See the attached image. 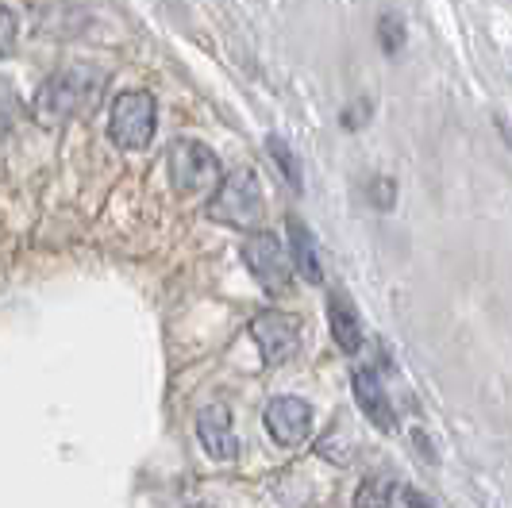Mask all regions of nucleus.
<instances>
[{
    "instance_id": "obj_1",
    "label": "nucleus",
    "mask_w": 512,
    "mask_h": 508,
    "mask_svg": "<svg viewBox=\"0 0 512 508\" xmlns=\"http://www.w3.org/2000/svg\"><path fill=\"white\" fill-rule=\"evenodd\" d=\"M101 77L93 74L89 66H70V70H58L43 81V89L35 93V120L43 127H58L66 120H74L77 112H85L89 104L101 97Z\"/></svg>"
},
{
    "instance_id": "obj_2",
    "label": "nucleus",
    "mask_w": 512,
    "mask_h": 508,
    "mask_svg": "<svg viewBox=\"0 0 512 508\" xmlns=\"http://www.w3.org/2000/svg\"><path fill=\"white\" fill-rule=\"evenodd\" d=\"M208 216L228 224V228H258L266 216V193H262V181L255 170L243 166V170H231L228 178H220L212 201H208Z\"/></svg>"
},
{
    "instance_id": "obj_3",
    "label": "nucleus",
    "mask_w": 512,
    "mask_h": 508,
    "mask_svg": "<svg viewBox=\"0 0 512 508\" xmlns=\"http://www.w3.org/2000/svg\"><path fill=\"white\" fill-rule=\"evenodd\" d=\"M154 120H158V104L147 89H128L112 101L108 112V135L120 151H143L154 139Z\"/></svg>"
},
{
    "instance_id": "obj_4",
    "label": "nucleus",
    "mask_w": 512,
    "mask_h": 508,
    "mask_svg": "<svg viewBox=\"0 0 512 508\" xmlns=\"http://www.w3.org/2000/svg\"><path fill=\"white\" fill-rule=\"evenodd\" d=\"M166 170H170V181L181 197H205V193H216L220 185V158L208 151L205 143L197 139H178L170 154H166Z\"/></svg>"
},
{
    "instance_id": "obj_5",
    "label": "nucleus",
    "mask_w": 512,
    "mask_h": 508,
    "mask_svg": "<svg viewBox=\"0 0 512 508\" xmlns=\"http://www.w3.org/2000/svg\"><path fill=\"white\" fill-rule=\"evenodd\" d=\"M243 262L255 274V281L266 293H285V285L293 278V262H289V247L274 231H255L243 243Z\"/></svg>"
},
{
    "instance_id": "obj_6",
    "label": "nucleus",
    "mask_w": 512,
    "mask_h": 508,
    "mask_svg": "<svg viewBox=\"0 0 512 508\" xmlns=\"http://www.w3.org/2000/svg\"><path fill=\"white\" fill-rule=\"evenodd\" d=\"M251 335H255L266 366H282L301 347V324L293 316H285V312H274V308L251 320Z\"/></svg>"
},
{
    "instance_id": "obj_7",
    "label": "nucleus",
    "mask_w": 512,
    "mask_h": 508,
    "mask_svg": "<svg viewBox=\"0 0 512 508\" xmlns=\"http://www.w3.org/2000/svg\"><path fill=\"white\" fill-rule=\"evenodd\" d=\"M266 432L278 447H301L312 432V408L301 397H274L266 405Z\"/></svg>"
},
{
    "instance_id": "obj_8",
    "label": "nucleus",
    "mask_w": 512,
    "mask_h": 508,
    "mask_svg": "<svg viewBox=\"0 0 512 508\" xmlns=\"http://www.w3.org/2000/svg\"><path fill=\"white\" fill-rule=\"evenodd\" d=\"M351 393H355V401H359V408L366 412V420H370L378 432H393V428H397V412H393L389 397H385V385L378 381V374H374L370 366H359V370L351 374Z\"/></svg>"
},
{
    "instance_id": "obj_9",
    "label": "nucleus",
    "mask_w": 512,
    "mask_h": 508,
    "mask_svg": "<svg viewBox=\"0 0 512 508\" xmlns=\"http://www.w3.org/2000/svg\"><path fill=\"white\" fill-rule=\"evenodd\" d=\"M197 439H201V447L216 462H231V458L239 455V439H235V428H231L228 405L201 408V416H197Z\"/></svg>"
},
{
    "instance_id": "obj_10",
    "label": "nucleus",
    "mask_w": 512,
    "mask_h": 508,
    "mask_svg": "<svg viewBox=\"0 0 512 508\" xmlns=\"http://www.w3.org/2000/svg\"><path fill=\"white\" fill-rule=\"evenodd\" d=\"M289 262L297 266V274L308 285H320L324 281V262H320V247H316V235L305 228V220L289 216Z\"/></svg>"
},
{
    "instance_id": "obj_11",
    "label": "nucleus",
    "mask_w": 512,
    "mask_h": 508,
    "mask_svg": "<svg viewBox=\"0 0 512 508\" xmlns=\"http://www.w3.org/2000/svg\"><path fill=\"white\" fill-rule=\"evenodd\" d=\"M416 497L409 485L393 482V478H366L355 497V508H416Z\"/></svg>"
},
{
    "instance_id": "obj_12",
    "label": "nucleus",
    "mask_w": 512,
    "mask_h": 508,
    "mask_svg": "<svg viewBox=\"0 0 512 508\" xmlns=\"http://www.w3.org/2000/svg\"><path fill=\"white\" fill-rule=\"evenodd\" d=\"M328 324H332V335L335 343H339V351H347V355H355L362 347V320L355 305L343 297V293H332V301H328Z\"/></svg>"
},
{
    "instance_id": "obj_13",
    "label": "nucleus",
    "mask_w": 512,
    "mask_h": 508,
    "mask_svg": "<svg viewBox=\"0 0 512 508\" xmlns=\"http://www.w3.org/2000/svg\"><path fill=\"white\" fill-rule=\"evenodd\" d=\"M266 147H270V158L278 162V170H282V178L301 193L305 189V174H301V162H297V154H293V147L285 143L282 135H270L266 139Z\"/></svg>"
},
{
    "instance_id": "obj_14",
    "label": "nucleus",
    "mask_w": 512,
    "mask_h": 508,
    "mask_svg": "<svg viewBox=\"0 0 512 508\" xmlns=\"http://www.w3.org/2000/svg\"><path fill=\"white\" fill-rule=\"evenodd\" d=\"M405 39H409L405 20H401L397 12H385L382 20H378V43H382V51L385 54H401V51H405Z\"/></svg>"
},
{
    "instance_id": "obj_15",
    "label": "nucleus",
    "mask_w": 512,
    "mask_h": 508,
    "mask_svg": "<svg viewBox=\"0 0 512 508\" xmlns=\"http://www.w3.org/2000/svg\"><path fill=\"white\" fill-rule=\"evenodd\" d=\"M370 204L378 212H389L397 204V185H393V178H370Z\"/></svg>"
},
{
    "instance_id": "obj_16",
    "label": "nucleus",
    "mask_w": 512,
    "mask_h": 508,
    "mask_svg": "<svg viewBox=\"0 0 512 508\" xmlns=\"http://www.w3.org/2000/svg\"><path fill=\"white\" fill-rule=\"evenodd\" d=\"M16 35H20V27H16V16L0 4V58L4 54H12V47H16Z\"/></svg>"
},
{
    "instance_id": "obj_17",
    "label": "nucleus",
    "mask_w": 512,
    "mask_h": 508,
    "mask_svg": "<svg viewBox=\"0 0 512 508\" xmlns=\"http://www.w3.org/2000/svg\"><path fill=\"white\" fill-rule=\"evenodd\" d=\"M12 116H16V97H12L8 81H0V131H8Z\"/></svg>"
},
{
    "instance_id": "obj_18",
    "label": "nucleus",
    "mask_w": 512,
    "mask_h": 508,
    "mask_svg": "<svg viewBox=\"0 0 512 508\" xmlns=\"http://www.w3.org/2000/svg\"><path fill=\"white\" fill-rule=\"evenodd\" d=\"M416 508H432V505H428V501H424V497H416Z\"/></svg>"
}]
</instances>
